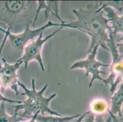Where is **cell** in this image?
Returning <instances> with one entry per match:
<instances>
[{
	"label": "cell",
	"instance_id": "cell-1",
	"mask_svg": "<svg viewBox=\"0 0 123 122\" xmlns=\"http://www.w3.org/2000/svg\"><path fill=\"white\" fill-rule=\"evenodd\" d=\"M76 20L67 22L62 28L75 29L86 34L90 37L91 42L86 51L88 54L95 46H99L108 51L107 45L110 42L108 21L104 15V12L100 8L97 2L90 3L86 8L80 7L78 10H72Z\"/></svg>",
	"mask_w": 123,
	"mask_h": 122
},
{
	"label": "cell",
	"instance_id": "cell-2",
	"mask_svg": "<svg viewBox=\"0 0 123 122\" xmlns=\"http://www.w3.org/2000/svg\"><path fill=\"white\" fill-rule=\"evenodd\" d=\"M37 8L33 1H0V26L19 33L33 24Z\"/></svg>",
	"mask_w": 123,
	"mask_h": 122
},
{
	"label": "cell",
	"instance_id": "cell-3",
	"mask_svg": "<svg viewBox=\"0 0 123 122\" xmlns=\"http://www.w3.org/2000/svg\"><path fill=\"white\" fill-rule=\"evenodd\" d=\"M18 85L24 90V92L22 93L21 95L26 97V99L23 101L22 104L13 106L15 112L23 110V112L19 115L20 117L25 119H29L32 118L37 113H39L41 115L48 113L51 116H62L61 114L53 110L50 107V102L56 97L57 94L54 93L49 97H45L43 95L47 89L48 84H46L39 91L36 89V80L34 78L31 79V89H28L24 84L20 81L18 82Z\"/></svg>",
	"mask_w": 123,
	"mask_h": 122
},
{
	"label": "cell",
	"instance_id": "cell-4",
	"mask_svg": "<svg viewBox=\"0 0 123 122\" xmlns=\"http://www.w3.org/2000/svg\"><path fill=\"white\" fill-rule=\"evenodd\" d=\"M9 29H4L1 28L0 31L4 33V37L0 45V87L2 92L10 89L15 93L16 95L19 93L18 92V70L20 69L23 62L21 60H16L15 63L10 64L4 58L1 59L2 51L7 41Z\"/></svg>",
	"mask_w": 123,
	"mask_h": 122
},
{
	"label": "cell",
	"instance_id": "cell-5",
	"mask_svg": "<svg viewBox=\"0 0 123 122\" xmlns=\"http://www.w3.org/2000/svg\"><path fill=\"white\" fill-rule=\"evenodd\" d=\"M110 42L107 45L108 51L112 56V63L109 65L110 74L107 78H105V86H110V91L113 94L116 88L123 81V56L120 54L116 46L115 39L109 32Z\"/></svg>",
	"mask_w": 123,
	"mask_h": 122
},
{
	"label": "cell",
	"instance_id": "cell-6",
	"mask_svg": "<svg viewBox=\"0 0 123 122\" xmlns=\"http://www.w3.org/2000/svg\"><path fill=\"white\" fill-rule=\"evenodd\" d=\"M30 24H28L26 26L25 29L22 32L17 34L13 33L11 32V31L9 32L7 40H9L12 48L20 54H22L24 47L29 42L36 39L41 34L43 33L46 29L52 26H59L62 28V24L60 23L53 22L51 20H49L45 24L39 28L33 29L30 28Z\"/></svg>",
	"mask_w": 123,
	"mask_h": 122
},
{
	"label": "cell",
	"instance_id": "cell-7",
	"mask_svg": "<svg viewBox=\"0 0 123 122\" xmlns=\"http://www.w3.org/2000/svg\"><path fill=\"white\" fill-rule=\"evenodd\" d=\"M99 46H95L91 51L88 54L86 58L77 60L75 63L71 65L70 69H84L85 70V75L88 78V76L91 75L90 82L89 83L88 88L90 89L93 85L94 82L96 80H99L104 83L105 79L101 76V74H105L104 71L100 70L101 67H109V65L101 62L99 60L96 59V55L98 54V50L99 49Z\"/></svg>",
	"mask_w": 123,
	"mask_h": 122
},
{
	"label": "cell",
	"instance_id": "cell-8",
	"mask_svg": "<svg viewBox=\"0 0 123 122\" xmlns=\"http://www.w3.org/2000/svg\"><path fill=\"white\" fill-rule=\"evenodd\" d=\"M61 29H62V27H60L53 33L50 34V35H47L44 38H43V33L41 34L36 39L29 42L24 47L23 52H22V57L18 59V60L22 61L23 64H24L25 69H27L30 62L33 60H36L39 65L41 70L43 72L45 71V65L42 57V51L43 45L47 40L54 37Z\"/></svg>",
	"mask_w": 123,
	"mask_h": 122
},
{
	"label": "cell",
	"instance_id": "cell-9",
	"mask_svg": "<svg viewBox=\"0 0 123 122\" xmlns=\"http://www.w3.org/2000/svg\"><path fill=\"white\" fill-rule=\"evenodd\" d=\"M104 15L108 21L110 32L116 40L117 34H121V37L116 41V43H119L123 41V15H119L115 12L114 9L110 7H105L102 9Z\"/></svg>",
	"mask_w": 123,
	"mask_h": 122
},
{
	"label": "cell",
	"instance_id": "cell-10",
	"mask_svg": "<svg viewBox=\"0 0 123 122\" xmlns=\"http://www.w3.org/2000/svg\"><path fill=\"white\" fill-rule=\"evenodd\" d=\"M37 8L36 13L34 17V20H33L32 25L34 26L36 24V22L37 20L39 15L42 10H44V14L46 20H48L49 15L50 13L54 15L55 17H56L58 20H60V23L63 25L65 23L66 21L62 20L60 15V10H59V5H60V1H37Z\"/></svg>",
	"mask_w": 123,
	"mask_h": 122
},
{
	"label": "cell",
	"instance_id": "cell-11",
	"mask_svg": "<svg viewBox=\"0 0 123 122\" xmlns=\"http://www.w3.org/2000/svg\"><path fill=\"white\" fill-rule=\"evenodd\" d=\"M123 106V82L119 86V89L112 94L110 100V108L109 110L114 115L122 117V108Z\"/></svg>",
	"mask_w": 123,
	"mask_h": 122
},
{
	"label": "cell",
	"instance_id": "cell-12",
	"mask_svg": "<svg viewBox=\"0 0 123 122\" xmlns=\"http://www.w3.org/2000/svg\"><path fill=\"white\" fill-rule=\"evenodd\" d=\"M109 110L107 101L102 98L93 99L89 105V112L94 116H103Z\"/></svg>",
	"mask_w": 123,
	"mask_h": 122
},
{
	"label": "cell",
	"instance_id": "cell-13",
	"mask_svg": "<svg viewBox=\"0 0 123 122\" xmlns=\"http://www.w3.org/2000/svg\"><path fill=\"white\" fill-rule=\"evenodd\" d=\"M81 114H77L70 116H45L39 114L37 116V122H70L72 120L79 118Z\"/></svg>",
	"mask_w": 123,
	"mask_h": 122
},
{
	"label": "cell",
	"instance_id": "cell-14",
	"mask_svg": "<svg viewBox=\"0 0 123 122\" xmlns=\"http://www.w3.org/2000/svg\"><path fill=\"white\" fill-rule=\"evenodd\" d=\"M25 120L19 116L18 112H14L13 114L7 113L5 103L0 104V122H21Z\"/></svg>",
	"mask_w": 123,
	"mask_h": 122
},
{
	"label": "cell",
	"instance_id": "cell-15",
	"mask_svg": "<svg viewBox=\"0 0 123 122\" xmlns=\"http://www.w3.org/2000/svg\"><path fill=\"white\" fill-rule=\"evenodd\" d=\"M96 2L102 10L104 7H110L113 9L118 10L119 12H122L123 11V1H106Z\"/></svg>",
	"mask_w": 123,
	"mask_h": 122
},
{
	"label": "cell",
	"instance_id": "cell-16",
	"mask_svg": "<svg viewBox=\"0 0 123 122\" xmlns=\"http://www.w3.org/2000/svg\"><path fill=\"white\" fill-rule=\"evenodd\" d=\"M2 103H15L19 105V104H22L23 103L22 101L20 100H14V99H10V98L6 97L4 96L3 93L2 92L1 89V87H0V104H1Z\"/></svg>",
	"mask_w": 123,
	"mask_h": 122
},
{
	"label": "cell",
	"instance_id": "cell-17",
	"mask_svg": "<svg viewBox=\"0 0 123 122\" xmlns=\"http://www.w3.org/2000/svg\"><path fill=\"white\" fill-rule=\"evenodd\" d=\"M110 115V120L111 122H123V116L122 117H119L118 116L114 115L110 111L108 112Z\"/></svg>",
	"mask_w": 123,
	"mask_h": 122
},
{
	"label": "cell",
	"instance_id": "cell-18",
	"mask_svg": "<svg viewBox=\"0 0 123 122\" xmlns=\"http://www.w3.org/2000/svg\"><path fill=\"white\" fill-rule=\"evenodd\" d=\"M94 115L91 114L89 111H88V113L81 122H94Z\"/></svg>",
	"mask_w": 123,
	"mask_h": 122
},
{
	"label": "cell",
	"instance_id": "cell-19",
	"mask_svg": "<svg viewBox=\"0 0 123 122\" xmlns=\"http://www.w3.org/2000/svg\"><path fill=\"white\" fill-rule=\"evenodd\" d=\"M94 122H105L104 115L103 116H95Z\"/></svg>",
	"mask_w": 123,
	"mask_h": 122
},
{
	"label": "cell",
	"instance_id": "cell-20",
	"mask_svg": "<svg viewBox=\"0 0 123 122\" xmlns=\"http://www.w3.org/2000/svg\"><path fill=\"white\" fill-rule=\"evenodd\" d=\"M88 113V111H87V112H85V113H83V114H81V116H80L79 118H77V119H75V120H74L72 122H81L83 121V120L84 119V118L85 117V116H86Z\"/></svg>",
	"mask_w": 123,
	"mask_h": 122
},
{
	"label": "cell",
	"instance_id": "cell-21",
	"mask_svg": "<svg viewBox=\"0 0 123 122\" xmlns=\"http://www.w3.org/2000/svg\"><path fill=\"white\" fill-rule=\"evenodd\" d=\"M39 114V113H37V114H36L35 115L32 117V118H29V119H27V120H25L22 121V122H37L36 117H37V116Z\"/></svg>",
	"mask_w": 123,
	"mask_h": 122
}]
</instances>
